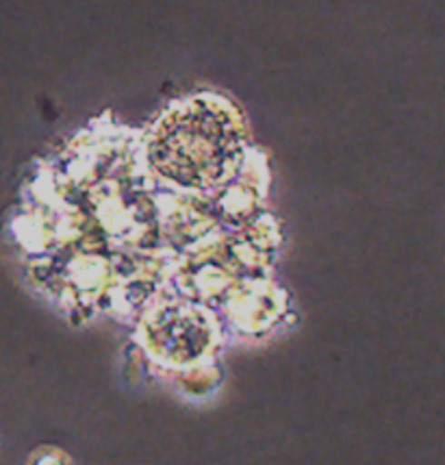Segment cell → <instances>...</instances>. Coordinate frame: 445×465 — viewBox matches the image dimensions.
<instances>
[{
  "label": "cell",
  "mask_w": 445,
  "mask_h": 465,
  "mask_svg": "<svg viewBox=\"0 0 445 465\" xmlns=\"http://www.w3.org/2000/svg\"><path fill=\"white\" fill-rule=\"evenodd\" d=\"M243 151L239 115L213 98L170 109L150 137V162L187 187H211L235 170Z\"/></svg>",
  "instance_id": "1"
}]
</instances>
